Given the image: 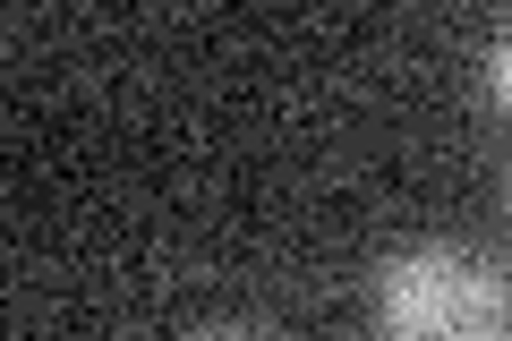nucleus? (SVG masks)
I'll return each instance as SVG.
<instances>
[{"label":"nucleus","mask_w":512,"mask_h":341,"mask_svg":"<svg viewBox=\"0 0 512 341\" xmlns=\"http://www.w3.org/2000/svg\"><path fill=\"white\" fill-rule=\"evenodd\" d=\"M384 341H512V282L478 248L419 239L376 273Z\"/></svg>","instance_id":"nucleus-1"},{"label":"nucleus","mask_w":512,"mask_h":341,"mask_svg":"<svg viewBox=\"0 0 512 341\" xmlns=\"http://www.w3.org/2000/svg\"><path fill=\"white\" fill-rule=\"evenodd\" d=\"M495 103H504V120H512V26L495 35Z\"/></svg>","instance_id":"nucleus-2"},{"label":"nucleus","mask_w":512,"mask_h":341,"mask_svg":"<svg viewBox=\"0 0 512 341\" xmlns=\"http://www.w3.org/2000/svg\"><path fill=\"white\" fill-rule=\"evenodd\" d=\"M197 341H256V333H197Z\"/></svg>","instance_id":"nucleus-3"}]
</instances>
